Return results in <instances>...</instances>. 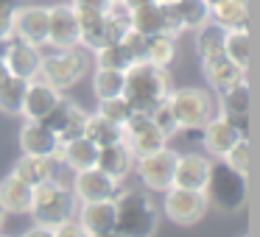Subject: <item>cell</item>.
Instances as JSON below:
<instances>
[{
    "mask_svg": "<svg viewBox=\"0 0 260 237\" xmlns=\"http://www.w3.org/2000/svg\"><path fill=\"white\" fill-rule=\"evenodd\" d=\"M171 92V75L165 67H157L151 62H132L126 67V84H123V98L135 112L151 114Z\"/></svg>",
    "mask_w": 260,
    "mask_h": 237,
    "instance_id": "1",
    "label": "cell"
},
{
    "mask_svg": "<svg viewBox=\"0 0 260 237\" xmlns=\"http://www.w3.org/2000/svg\"><path fill=\"white\" fill-rule=\"evenodd\" d=\"M159 226V209L137 190H120L115 195V231L120 237H154Z\"/></svg>",
    "mask_w": 260,
    "mask_h": 237,
    "instance_id": "2",
    "label": "cell"
},
{
    "mask_svg": "<svg viewBox=\"0 0 260 237\" xmlns=\"http://www.w3.org/2000/svg\"><path fill=\"white\" fill-rule=\"evenodd\" d=\"M76 209H79L76 195L53 176V179H48V181H42V184L34 187V198H31V212L28 215L37 223L56 226L68 218H76Z\"/></svg>",
    "mask_w": 260,
    "mask_h": 237,
    "instance_id": "3",
    "label": "cell"
},
{
    "mask_svg": "<svg viewBox=\"0 0 260 237\" xmlns=\"http://www.w3.org/2000/svg\"><path fill=\"white\" fill-rule=\"evenodd\" d=\"M204 195H207V201L215 204L221 212H241V209L246 207V195H249L246 176L232 170L224 159H213Z\"/></svg>",
    "mask_w": 260,
    "mask_h": 237,
    "instance_id": "4",
    "label": "cell"
},
{
    "mask_svg": "<svg viewBox=\"0 0 260 237\" xmlns=\"http://www.w3.org/2000/svg\"><path fill=\"white\" fill-rule=\"evenodd\" d=\"M168 106L179 131H199L215 114V98L202 87H182L168 92Z\"/></svg>",
    "mask_w": 260,
    "mask_h": 237,
    "instance_id": "5",
    "label": "cell"
},
{
    "mask_svg": "<svg viewBox=\"0 0 260 237\" xmlns=\"http://www.w3.org/2000/svg\"><path fill=\"white\" fill-rule=\"evenodd\" d=\"M87 67V56L81 53V45L79 48H68V51H56L51 56H42V64H40V78L45 84H51L53 90H70L76 87L81 78H84Z\"/></svg>",
    "mask_w": 260,
    "mask_h": 237,
    "instance_id": "6",
    "label": "cell"
},
{
    "mask_svg": "<svg viewBox=\"0 0 260 237\" xmlns=\"http://www.w3.org/2000/svg\"><path fill=\"white\" fill-rule=\"evenodd\" d=\"M162 212L179 226H193L207 215L210 201L202 190H182V187H168L162 192Z\"/></svg>",
    "mask_w": 260,
    "mask_h": 237,
    "instance_id": "7",
    "label": "cell"
},
{
    "mask_svg": "<svg viewBox=\"0 0 260 237\" xmlns=\"http://www.w3.org/2000/svg\"><path fill=\"white\" fill-rule=\"evenodd\" d=\"M174 165H176V151H171L168 145L159 148L154 153L135 159V173L140 176L143 187H148L151 192H165L174 181Z\"/></svg>",
    "mask_w": 260,
    "mask_h": 237,
    "instance_id": "8",
    "label": "cell"
},
{
    "mask_svg": "<svg viewBox=\"0 0 260 237\" xmlns=\"http://www.w3.org/2000/svg\"><path fill=\"white\" fill-rule=\"evenodd\" d=\"M123 142L129 145V151L137 156L154 153L159 148L168 145V137L151 123V114L146 112H132V117L123 123Z\"/></svg>",
    "mask_w": 260,
    "mask_h": 237,
    "instance_id": "9",
    "label": "cell"
},
{
    "mask_svg": "<svg viewBox=\"0 0 260 237\" xmlns=\"http://www.w3.org/2000/svg\"><path fill=\"white\" fill-rule=\"evenodd\" d=\"M84 120H87L84 109H81L79 103L62 98V101H59L56 106L40 120V123H45L48 129L56 134V140L64 145V142H70V140H76V137L84 134Z\"/></svg>",
    "mask_w": 260,
    "mask_h": 237,
    "instance_id": "10",
    "label": "cell"
},
{
    "mask_svg": "<svg viewBox=\"0 0 260 237\" xmlns=\"http://www.w3.org/2000/svg\"><path fill=\"white\" fill-rule=\"evenodd\" d=\"M3 62L9 67V75L23 81H34L40 78V64H42V51L37 45L17 40V36H9L6 51H3Z\"/></svg>",
    "mask_w": 260,
    "mask_h": 237,
    "instance_id": "11",
    "label": "cell"
},
{
    "mask_svg": "<svg viewBox=\"0 0 260 237\" xmlns=\"http://www.w3.org/2000/svg\"><path fill=\"white\" fill-rule=\"evenodd\" d=\"M12 36L28 45H48V9L45 6H20L12 17Z\"/></svg>",
    "mask_w": 260,
    "mask_h": 237,
    "instance_id": "12",
    "label": "cell"
},
{
    "mask_svg": "<svg viewBox=\"0 0 260 237\" xmlns=\"http://www.w3.org/2000/svg\"><path fill=\"white\" fill-rule=\"evenodd\" d=\"M76 201L84 204V201H104V198H115L120 192V181L107 176L104 170L90 168V170H79L73 176V190Z\"/></svg>",
    "mask_w": 260,
    "mask_h": 237,
    "instance_id": "13",
    "label": "cell"
},
{
    "mask_svg": "<svg viewBox=\"0 0 260 237\" xmlns=\"http://www.w3.org/2000/svg\"><path fill=\"white\" fill-rule=\"evenodd\" d=\"M215 109H218V114L238 134L249 137V84H246V78L221 92V101L215 103Z\"/></svg>",
    "mask_w": 260,
    "mask_h": 237,
    "instance_id": "14",
    "label": "cell"
},
{
    "mask_svg": "<svg viewBox=\"0 0 260 237\" xmlns=\"http://www.w3.org/2000/svg\"><path fill=\"white\" fill-rule=\"evenodd\" d=\"M20 151L34 153V156H51L53 162H62V142L40 120H25L23 123V129H20Z\"/></svg>",
    "mask_w": 260,
    "mask_h": 237,
    "instance_id": "15",
    "label": "cell"
},
{
    "mask_svg": "<svg viewBox=\"0 0 260 237\" xmlns=\"http://www.w3.org/2000/svg\"><path fill=\"white\" fill-rule=\"evenodd\" d=\"M48 45L56 51L79 48V23H76L73 6H51L48 9Z\"/></svg>",
    "mask_w": 260,
    "mask_h": 237,
    "instance_id": "16",
    "label": "cell"
},
{
    "mask_svg": "<svg viewBox=\"0 0 260 237\" xmlns=\"http://www.w3.org/2000/svg\"><path fill=\"white\" fill-rule=\"evenodd\" d=\"M210 168H213V159L204 156V153H176L174 181H171V187H182V190H202L204 192Z\"/></svg>",
    "mask_w": 260,
    "mask_h": 237,
    "instance_id": "17",
    "label": "cell"
},
{
    "mask_svg": "<svg viewBox=\"0 0 260 237\" xmlns=\"http://www.w3.org/2000/svg\"><path fill=\"white\" fill-rule=\"evenodd\" d=\"M59 101H62V92L53 90L51 84H45L42 78H34V81H28V87H25L23 112L20 114H23L25 120H42Z\"/></svg>",
    "mask_w": 260,
    "mask_h": 237,
    "instance_id": "18",
    "label": "cell"
},
{
    "mask_svg": "<svg viewBox=\"0 0 260 237\" xmlns=\"http://www.w3.org/2000/svg\"><path fill=\"white\" fill-rule=\"evenodd\" d=\"M76 220L84 226L87 234H101L115 229V198L104 201H84L76 209Z\"/></svg>",
    "mask_w": 260,
    "mask_h": 237,
    "instance_id": "19",
    "label": "cell"
},
{
    "mask_svg": "<svg viewBox=\"0 0 260 237\" xmlns=\"http://www.w3.org/2000/svg\"><path fill=\"white\" fill-rule=\"evenodd\" d=\"M202 131H204V134H202V145H204V151L210 153V159H221L232 145H235L238 137H241L218 112H215L213 117L202 126Z\"/></svg>",
    "mask_w": 260,
    "mask_h": 237,
    "instance_id": "20",
    "label": "cell"
},
{
    "mask_svg": "<svg viewBox=\"0 0 260 237\" xmlns=\"http://www.w3.org/2000/svg\"><path fill=\"white\" fill-rule=\"evenodd\" d=\"M95 168L104 170L107 176H112V179L123 181L126 176L135 170V153L129 151V145H126L123 140L112 142V145H104V148H98Z\"/></svg>",
    "mask_w": 260,
    "mask_h": 237,
    "instance_id": "21",
    "label": "cell"
},
{
    "mask_svg": "<svg viewBox=\"0 0 260 237\" xmlns=\"http://www.w3.org/2000/svg\"><path fill=\"white\" fill-rule=\"evenodd\" d=\"M31 198H34V187L9 173L0 181V207L6 215H28L31 212Z\"/></svg>",
    "mask_w": 260,
    "mask_h": 237,
    "instance_id": "22",
    "label": "cell"
},
{
    "mask_svg": "<svg viewBox=\"0 0 260 237\" xmlns=\"http://www.w3.org/2000/svg\"><path fill=\"white\" fill-rule=\"evenodd\" d=\"M210 23H215L224 31L249 28V3L246 0H221L210 6Z\"/></svg>",
    "mask_w": 260,
    "mask_h": 237,
    "instance_id": "23",
    "label": "cell"
},
{
    "mask_svg": "<svg viewBox=\"0 0 260 237\" xmlns=\"http://www.w3.org/2000/svg\"><path fill=\"white\" fill-rule=\"evenodd\" d=\"M202 64H204V78H207V84L213 87L215 92H224V90H230V87H235L238 81L246 78V70H241L226 56L210 59V62H202Z\"/></svg>",
    "mask_w": 260,
    "mask_h": 237,
    "instance_id": "24",
    "label": "cell"
},
{
    "mask_svg": "<svg viewBox=\"0 0 260 237\" xmlns=\"http://www.w3.org/2000/svg\"><path fill=\"white\" fill-rule=\"evenodd\" d=\"M17 179H23L25 184L37 187L42 181L53 179L56 176V162L51 156H34V153H23V156L14 162V170H12Z\"/></svg>",
    "mask_w": 260,
    "mask_h": 237,
    "instance_id": "25",
    "label": "cell"
},
{
    "mask_svg": "<svg viewBox=\"0 0 260 237\" xmlns=\"http://www.w3.org/2000/svg\"><path fill=\"white\" fill-rule=\"evenodd\" d=\"M95 159H98V145H95V142H90L84 134L62 145V162L68 165L73 173L95 168Z\"/></svg>",
    "mask_w": 260,
    "mask_h": 237,
    "instance_id": "26",
    "label": "cell"
},
{
    "mask_svg": "<svg viewBox=\"0 0 260 237\" xmlns=\"http://www.w3.org/2000/svg\"><path fill=\"white\" fill-rule=\"evenodd\" d=\"M84 137L90 142H95L98 148L104 145H112V142H120L123 140V126L112 123V120H107L104 114H87L84 120Z\"/></svg>",
    "mask_w": 260,
    "mask_h": 237,
    "instance_id": "27",
    "label": "cell"
},
{
    "mask_svg": "<svg viewBox=\"0 0 260 237\" xmlns=\"http://www.w3.org/2000/svg\"><path fill=\"white\" fill-rule=\"evenodd\" d=\"M129 25L140 31L143 36L151 34H165L162 31V12H159V0H151L146 6H137L129 12Z\"/></svg>",
    "mask_w": 260,
    "mask_h": 237,
    "instance_id": "28",
    "label": "cell"
},
{
    "mask_svg": "<svg viewBox=\"0 0 260 237\" xmlns=\"http://www.w3.org/2000/svg\"><path fill=\"white\" fill-rule=\"evenodd\" d=\"M196 53L202 62L224 56V28L215 23H204L202 28H196Z\"/></svg>",
    "mask_w": 260,
    "mask_h": 237,
    "instance_id": "29",
    "label": "cell"
},
{
    "mask_svg": "<svg viewBox=\"0 0 260 237\" xmlns=\"http://www.w3.org/2000/svg\"><path fill=\"white\" fill-rule=\"evenodd\" d=\"M224 56L230 59V62H235L241 70L249 67V59H252V40H249V28L224 31Z\"/></svg>",
    "mask_w": 260,
    "mask_h": 237,
    "instance_id": "30",
    "label": "cell"
},
{
    "mask_svg": "<svg viewBox=\"0 0 260 237\" xmlns=\"http://www.w3.org/2000/svg\"><path fill=\"white\" fill-rule=\"evenodd\" d=\"M123 84H126V70L98 67L95 75H92V92H95L98 101H107V98L123 95Z\"/></svg>",
    "mask_w": 260,
    "mask_h": 237,
    "instance_id": "31",
    "label": "cell"
},
{
    "mask_svg": "<svg viewBox=\"0 0 260 237\" xmlns=\"http://www.w3.org/2000/svg\"><path fill=\"white\" fill-rule=\"evenodd\" d=\"M176 59V36L171 34H151L146 36V62L157 67H168Z\"/></svg>",
    "mask_w": 260,
    "mask_h": 237,
    "instance_id": "32",
    "label": "cell"
},
{
    "mask_svg": "<svg viewBox=\"0 0 260 237\" xmlns=\"http://www.w3.org/2000/svg\"><path fill=\"white\" fill-rule=\"evenodd\" d=\"M25 87H28V81L9 75V78L0 84V112H3V114H12V117L23 112Z\"/></svg>",
    "mask_w": 260,
    "mask_h": 237,
    "instance_id": "33",
    "label": "cell"
},
{
    "mask_svg": "<svg viewBox=\"0 0 260 237\" xmlns=\"http://www.w3.org/2000/svg\"><path fill=\"white\" fill-rule=\"evenodd\" d=\"M174 6L185 23V31H196L204 23H210V6L204 0H174Z\"/></svg>",
    "mask_w": 260,
    "mask_h": 237,
    "instance_id": "34",
    "label": "cell"
},
{
    "mask_svg": "<svg viewBox=\"0 0 260 237\" xmlns=\"http://www.w3.org/2000/svg\"><path fill=\"white\" fill-rule=\"evenodd\" d=\"M95 64L98 67H109V70H126L132 64V59L120 42H112V45H104L95 51Z\"/></svg>",
    "mask_w": 260,
    "mask_h": 237,
    "instance_id": "35",
    "label": "cell"
},
{
    "mask_svg": "<svg viewBox=\"0 0 260 237\" xmlns=\"http://www.w3.org/2000/svg\"><path fill=\"white\" fill-rule=\"evenodd\" d=\"M226 165H230L232 170H238L241 176H249V168H252V153H249V137H238L235 145L230 148V151L224 153Z\"/></svg>",
    "mask_w": 260,
    "mask_h": 237,
    "instance_id": "36",
    "label": "cell"
},
{
    "mask_svg": "<svg viewBox=\"0 0 260 237\" xmlns=\"http://www.w3.org/2000/svg\"><path fill=\"white\" fill-rule=\"evenodd\" d=\"M132 112H135V109L129 106V101H126L123 95L98 101V114H104L107 120H112V123H118V126H123L126 120L132 117Z\"/></svg>",
    "mask_w": 260,
    "mask_h": 237,
    "instance_id": "37",
    "label": "cell"
},
{
    "mask_svg": "<svg viewBox=\"0 0 260 237\" xmlns=\"http://www.w3.org/2000/svg\"><path fill=\"white\" fill-rule=\"evenodd\" d=\"M151 123L157 126V129L162 131L165 137H168V140H171V137L176 134V131H179V126H176L174 114H171L168 98H165V101H162V103H159V106H157V109H154V112H151Z\"/></svg>",
    "mask_w": 260,
    "mask_h": 237,
    "instance_id": "38",
    "label": "cell"
},
{
    "mask_svg": "<svg viewBox=\"0 0 260 237\" xmlns=\"http://www.w3.org/2000/svg\"><path fill=\"white\" fill-rule=\"evenodd\" d=\"M120 45H123V51L129 53L132 62H143V59H146V36H143L140 31L129 28L123 34V40H120Z\"/></svg>",
    "mask_w": 260,
    "mask_h": 237,
    "instance_id": "39",
    "label": "cell"
},
{
    "mask_svg": "<svg viewBox=\"0 0 260 237\" xmlns=\"http://www.w3.org/2000/svg\"><path fill=\"white\" fill-rule=\"evenodd\" d=\"M159 12H162V31L165 34H171V36L185 34V23H182L174 3H159Z\"/></svg>",
    "mask_w": 260,
    "mask_h": 237,
    "instance_id": "40",
    "label": "cell"
},
{
    "mask_svg": "<svg viewBox=\"0 0 260 237\" xmlns=\"http://www.w3.org/2000/svg\"><path fill=\"white\" fill-rule=\"evenodd\" d=\"M51 229H53V237H90L84 231V226L76 218H68V220H62V223L51 226Z\"/></svg>",
    "mask_w": 260,
    "mask_h": 237,
    "instance_id": "41",
    "label": "cell"
},
{
    "mask_svg": "<svg viewBox=\"0 0 260 237\" xmlns=\"http://www.w3.org/2000/svg\"><path fill=\"white\" fill-rule=\"evenodd\" d=\"M70 6L79 12H107L109 0H70Z\"/></svg>",
    "mask_w": 260,
    "mask_h": 237,
    "instance_id": "42",
    "label": "cell"
},
{
    "mask_svg": "<svg viewBox=\"0 0 260 237\" xmlns=\"http://www.w3.org/2000/svg\"><path fill=\"white\" fill-rule=\"evenodd\" d=\"M17 6H0V40L12 36V17Z\"/></svg>",
    "mask_w": 260,
    "mask_h": 237,
    "instance_id": "43",
    "label": "cell"
},
{
    "mask_svg": "<svg viewBox=\"0 0 260 237\" xmlns=\"http://www.w3.org/2000/svg\"><path fill=\"white\" fill-rule=\"evenodd\" d=\"M23 237H53V229L45 226V223H34L31 229L23 231Z\"/></svg>",
    "mask_w": 260,
    "mask_h": 237,
    "instance_id": "44",
    "label": "cell"
},
{
    "mask_svg": "<svg viewBox=\"0 0 260 237\" xmlns=\"http://www.w3.org/2000/svg\"><path fill=\"white\" fill-rule=\"evenodd\" d=\"M120 3H123V6L132 12V9H137V6H146V3H151V0H120Z\"/></svg>",
    "mask_w": 260,
    "mask_h": 237,
    "instance_id": "45",
    "label": "cell"
},
{
    "mask_svg": "<svg viewBox=\"0 0 260 237\" xmlns=\"http://www.w3.org/2000/svg\"><path fill=\"white\" fill-rule=\"evenodd\" d=\"M9 78V67H6V62H3V59H0V84H3V81Z\"/></svg>",
    "mask_w": 260,
    "mask_h": 237,
    "instance_id": "46",
    "label": "cell"
},
{
    "mask_svg": "<svg viewBox=\"0 0 260 237\" xmlns=\"http://www.w3.org/2000/svg\"><path fill=\"white\" fill-rule=\"evenodd\" d=\"M90 237H120V234L112 229V231H101V234H90Z\"/></svg>",
    "mask_w": 260,
    "mask_h": 237,
    "instance_id": "47",
    "label": "cell"
},
{
    "mask_svg": "<svg viewBox=\"0 0 260 237\" xmlns=\"http://www.w3.org/2000/svg\"><path fill=\"white\" fill-rule=\"evenodd\" d=\"M6 42H9V36L6 40H0V59H3V51H6Z\"/></svg>",
    "mask_w": 260,
    "mask_h": 237,
    "instance_id": "48",
    "label": "cell"
},
{
    "mask_svg": "<svg viewBox=\"0 0 260 237\" xmlns=\"http://www.w3.org/2000/svg\"><path fill=\"white\" fill-rule=\"evenodd\" d=\"M0 6H17V0H0Z\"/></svg>",
    "mask_w": 260,
    "mask_h": 237,
    "instance_id": "49",
    "label": "cell"
},
{
    "mask_svg": "<svg viewBox=\"0 0 260 237\" xmlns=\"http://www.w3.org/2000/svg\"><path fill=\"white\" fill-rule=\"evenodd\" d=\"M3 220H6V212H3V207H0V226H3Z\"/></svg>",
    "mask_w": 260,
    "mask_h": 237,
    "instance_id": "50",
    "label": "cell"
},
{
    "mask_svg": "<svg viewBox=\"0 0 260 237\" xmlns=\"http://www.w3.org/2000/svg\"><path fill=\"white\" fill-rule=\"evenodd\" d=\"M204 3H207V6H215V3H221V0H204Z\"/></svg>",
    "mask_w": 260,
    "mask_h": 237,
    "instance_id": "51",
    "label": "cell"
},
{
    "mask_svg": "<svg viewBox=\"0 0 260 237\" xmlns=\"http://www.w3.org/2000/svg\"><path fill=\"white\" fill-rule=\"evenodd\" d=\"M159 3H174V0H159Z\"/></svg>",
    "mask_w": 260,
    "mask_h": 237,
    "instance_id": "52",
    "label": "cell"
},
{
    "mask_svg": "<svg viewBox=\"0 0 260 237\" xmlns=\"http://www.w3.org/2000/svg\"><path fill=\"white\" fill-rule=\"evenodd\" d=\"M109 3H118V0H109Z\"/></svg>",
    "mask_w": 260,
    "mask_h": 237,
    "instance_id": "53",
    "label": "cell"
},
{
    "mask_svg": "<svg viewBox=\"0 0 260 237\" xmlns=\"http://www.w3.org/2000/svg\"><path fill=\"white\" fill-rule=\"evenodd\" d=\"M0 237H9V234H0Z\"/></svg>",
    "mask_w": 260,
    "mask_h": 237,
    "instance_id": "54",
    "label": "cell"
}]
</instances>
